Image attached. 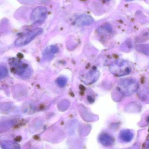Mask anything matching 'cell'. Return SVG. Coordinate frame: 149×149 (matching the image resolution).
<instances>
[{"label":"cell","mask_w":149,"mask_h":149,"mask_svg":"<svg viewBox=\"0 0 149 149\" xmlns=\"http://www.w3.org/2000/svg\"><path fill=\"white\" fill-rule=\"evenodd\" d=\"M47 8L44 7L40 6L34 9L31 15V20L37 24H42L47 18Z\"/></svg>","instance_id":"5b68a950"},{"label":"cell","mask_w":149,"mask_h":149,"mask_svg":"<svg viewBox=\"0 0 149 149\" xmlns=\"http://www.w3.org/2000/svg\"><path fill=\"white\" fill-rule=\"evenodd\" d=\"M119 137L123 142L129 143L133 139V133L130 130H123L120 132Z\"/></svg>","instance_id":"ba28073f"},{"label":"cell","mask_w":149,"mask_h":149,"mask_svg":"<svg viewBox=\"0 0 149 149\" xmlns=\"http://www.w3.org/2000/svg\"><path fill=\"white\" fill-rule=\"evenodd\" d=\"M2 148L5 149H18L20 148L18 144L12 141H3L1 143Z\"/></svg>","instance_id":"30bf717a"},{"label":"cell","mask_w":149,"mask_h":149,"mask_svg":"<svg viewBox=\"0 0 149 149\" xmlns=\"http://www.w3.org/2000/svg\"><path fill=\"white\" fill-rule=\"evenodd\" d=\"M100 143L105 146H110L113 144L114 142V138L110 135L107 134H102L99 136Z\"/></svg>","instance_id":"52a82bcc"},{"label":"cell","mask_w":149,"mask_h":149,"mask_svg":"<svg viewBox=\"0 0 149 149\" xmlns=\"http://www.w3.org/2000/svg\"><path fill=\"white\" fill-rule=\"evenodd\" d=\"M43 30L41 28L33 29L17 39L15 41V45L17 47H22L27 45L36 36L41 34Z\"/></svg>","instance_id":"277c9868"},{"label":"cell","mask_w":149,"mask_h":149,"mask_svg":"<svg viewBox=\"0 0 149 149\" xmlns=\"http://www.w3.org/2000/svg\"><path fill=\"white\" fill-rule=\"evenodd\" d=\"M119 87L121 91L125 95H130L135 93L138 88L136 80L132 79H125L119 82Z\"/></svg>","instance_id":"7a4b0ae2"},{"label":"cell","mask_w":149,"mask_h":149,"mask_svg":"<svg viewBox=\"0 0 149 149\" xmlns=\"http://www.w3.org/2000/svg\"><path fill=\"white\" fill-rule=\"evenodd\" d=\"M58 51V49L55 46H51L49 47L47 49H46L44 53L43 56L44 59L49 60L52 57L54 54L57 53Z\"/></svg>","instance_id":"9c48e42d"},{"label":"cell","mask_w":149,"mask_h":149,"mask_svg":"<svg viewBox=\"0 0 149 149\" xmlns=\"http://www.w3.org/2000/svg\"><path fill=\"white\" fill-rule=\"evenodd\" d=\"M126 1H132V0H125Z\"/></svg>","instance_id":"4fadbf2b"},{"label":"cell","mask_w":149,"mask_h":149,"mask_svg":"<svg viewBox=\"0 0 149 149\" xmlns=\"http://www.w3.org/2000/svg\"><path fill=\"white\" fill-rule=\"evenodd\" d=\"M8 74V70L4 66L0 67V77H4L6 76Z\"/></svg>","instance_id":"7c38bea8"},{"label":"cell","mask_w":149,"mask_h":149,"mask_svg":"<svg viewBox=\"0 0 149 149\" xmlns=\"http://www.w3.org/2000/svg\"><path fill=\"white\" fill-rule=\"evenodd\" d=\"M94 20L91 16L87 15H81L75 20V24L78 26H89L94 23Z\"/></svg>","instance_id":"8992f818"},{"label":"cell","mask_w":149,"mask_h":149,"mask_svg":"<svg viewBox=\"0 0 149 149\" xmlns=\"http://www.w3.org/2000/svg\"><path fill=\"white\" fill-rule=\"evenodd\" d=\"M11 69L13 72L21 77H27L31 74V69L28 65L16 59H12L9 62Z\"/></svg>","instance_id":"6da1fadb"},{"label":"cell","mask_w":149,"mask_h":149,"mask_svg":"<svg viewBox=\"0 0 149 149\" xmlns=\"http://www.w3.org/2000/svg\"><path fill=\"white\" fill-rule=\"evenodd\" d=\"M110 71L116 76H124L130 73L131 68L126 62L117 61L111 66Z\"/></svg>","instance_id":"3957f363"},{"label":"cell","mask_w":149,"mask_h":149,"mask_svg":"<svg viewBox=\"0 0 149 149\" xmlns=\"http://www.w3.org/2000/svg\"><path fill=\"white\" fill-rule=\"evenodd\" d=\"M57 83L61 87H63L67 83V79L64 77H61L57 79Z\"/></svg>","instance_id":"8fae6325"}]
</instances>
